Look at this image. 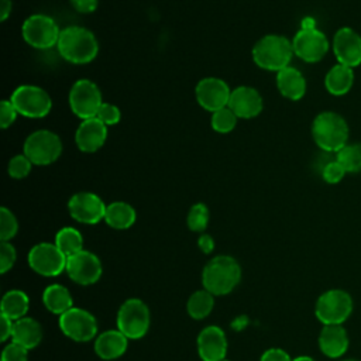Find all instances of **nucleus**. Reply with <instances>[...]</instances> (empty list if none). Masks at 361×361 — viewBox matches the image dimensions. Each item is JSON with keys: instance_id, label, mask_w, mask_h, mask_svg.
Wrapping results in <instances>:
<instances>
[{"instance_id": "nucleus-15", "label": "nucleus", "mask_w": 361, "mask_h": 361, "mask_svg": "<svg viewBox=\"0 0 361 361\" xmlns=\"http://www.w3.org/2000/svg\"><path fill=\"white\" fill-rule=\"evenodd\" d=\"M106 207L104 202L92 192L75 193L68 202V210L72 219L83 224H96L104 220Z\"/></svg>"}, {"instance_id": "nucleus-2", "label": "nucleus", "mask_w": 361, "mask_h": 361, "mask_svg": "<svg viewBox=\"0 0 361 361\" xmlns=\"http://www.w3.org/2000/svg\"><path fill=\"white\" fill-rule=\"evenodd\" d=\"M241 279V268L230 255H217L203 268L202 283L214 296L230 293Z\"/></svg>"}, {"instance_id": "nucleus-45", "label": "nucleus", "mask_w": 361, "mask_h": 361, "mask_svg": "<svg viewBox=\"0 0 361 361\" xmlns=\"http://www.w3.org/2000/svg\"><path fill=\"white\" fill-rule=\"evenodd\" d=\"M11 13V0H0V20L6 21Z\"/></svg>"}, {"instance_id": "nucleus-24", "label": "nucleus", "mask_w": 361, "mask_h": 361, "mask_svg": "<svg viewBox=\"0 0 361 361\" xmlns=\"http://www.w3.org/2000/svg\"><path fill=\"white\" fill-rule=\"evenodd\" d=\"M42 340L41 324L31 317H21L14 320L11 341L25 347L27 350L35 348Z\"/></svg>"}, {"instance_id": "nucleus-8", "label": "nucleus", "mask_w": 361, "mask_h": 361, "mask_svg": "<svg viewBox=\"0 0 361 361\" xmlns=\"http://www.w3.org/2000/svg\"><path fill=\"white\" fill-rule=\"evenodd\" d=\"M18 114L28 118H42L52 109L49 94L35 85H20L10 96Z\"/></svg>"}, {"instance_id": "nucleus-3", "label": "nucleus", "mask_w": 361, "mask_h": 361, "mask_svg": "<svg viewBox=\"0 0 361 361\" xmlns=\"http://www.w3.org/2000/svg\"><path fill=\"white\" fill-rule=\"evenodd\" d=\"M312 137L320 149L337 152L348 144V124L338 113L322 111L312 123Z\"/></svg>"}, {"instance_id": "nucleus-47", "label": "nucleus", "mask_w": 361, "mask_h": 361, "mask_svg": "<svg viewBox=\"0 0 361 361\" xmlns=\"http://www.w3.org/2000/svg\"><path fill=\"white\" fill-rule=\"evenodd\" d=\"M344 361H357V360H344Z\"/></svg>"}, {"instance_id": "nucleus-26", "label": "nucleus", "mask_w": 361, "mask_h": 361, "mask_svg": "<svg viewBox=\"0 0 361 361\" xmlns=\"http://www.w3.org/2000/svg\"><path fill=\"white\" fill-rule=\"evenodd\" d=\"M42 303L51 313L58 316L73 307V299L71 292L68 290V288L59 283H52L44 289Z\"/></svg>"}, {"instance_id": "nucleus-42", "label": "nucleus", "mask_w": 361, "mask_h": 361, "mask_svg": "<svg viewBox=\"0 0 361 361\" xmlns=\"http://www.w3.org/2000/svg\"><path fill=\"white\" fill-rule=\"evenodd\" d=\"M72 7L78 11V13H93L97 8L99 0H71Z\"/></svg>"}, {"instance_id": "nucleus-27", "label": "nucleus", "mask_w": 361, "mask_h": 361, "mask_svg": "<svg viewBox=\"0 0 361 361\" xmlns=\"http://www.w3.org/2000/svg\"><path fill=\"white\" fill-rule=\"evenodd\" d=\"M135 209L126 202H113L106 207L104 221L116 230L130 228L135 223Z\"/></svg>"}, {"instance_id": "nucleus-1", "label": "nucleus", "mask_w": 361, "mask_h": 361, "mask_svg": "<svg viewBox=\"0 0 361 361\" xmlns=\"http://www.w3.org/2000/svg\"><path fill=\"white\" fill-rule=\"evenodd\" d=\"M56 47L61 56L75 65L92 62L99 52V44L94 34L79 25H71L61 30Z\"/></svg>"}, {"instance_id": "nucleus-25", "label": "nucleus", "mask_w": 361, "mask_h": 361, "mask_svg": "<svg viewBox=\"0 0 361 361\" xmlns=\"http://www.w3.org/2000/svg\"><path fill=\"white\" fill-rule=\"evenodd\" d=\"M354 83V71L350 66L336 63L329 69L324 78V86L333 96H344L350 92Z\"/></svg>"}, {"instance_id": "nucleus-44", "label": "nucleus", "mask_w": 361, "mask_h": 361, "mask_svg": "<svg viewBox=\"0 0 361 361\" xmlns=\"http://www.w3.org/2000/svg\"><path fill=\"white\" fill-rule=\"evenodd\" d=\"M13 326H14V320L1 314V337H0L1 341H6L8 337H11Z\"/></svg>"}, {"instance_id": "nucleus-34", "label": "nucleus", "mask_w": 361, "mask_h": 361, "mask_svg": "<svg viewBox=\"0 0 361 361\" xmlns=\"http://www.w3.org/2000/svg\"><path fill=\"white\" fill-rule=\"evenodd\" d=\"M32 165L34 164L28 159V157L25 154H18V155H14L8 161L7 172H8L10 178H13V179H23L30 175Z\"/></svg>"}, {"instance_id": "nucleus-6", "label": "nucleus", "mask_w": 361, "mask_h": 361, "mask_svg": "<svg viewBox=\"0 0 361 361\" xmlns=\"http://www.w3.org/2000/svg\"><path fill=\"white\" fill-rule=\"evenodd\" d=\"M353 298L343 289H329L323 292L314 306V314L323 326L343 324L353 312Z\"/></svg>"}, {"instance_id": "nucleus-29", "label": "nucleus", "mask_w": 361, "mask_h": 361, "mask_svg": "<svg viewBox=\"0 0 361 361\" xmlns=\"http://www.w3.org/2000/svg\"><path fill=\"white\" fill-rule=\"evenodd\" d=\"M213 306H214V295L206 290L204 288L192 293L186 303L189 316L196 320H202L207 317L213 310Z\"/></svg>"}, {"instance_id": "nucleus-33", "label": "nucleus", "mask_w": 361, "mask_h": 361, "mask_svg": "<svg viewBox=\"0 0 361 361\" xmlns=\"http://www.w3.org/2000/svg\"><path fill=\"white\" fill-rule=\"evenodd\" d=\"M186 223L189 230L202 233L206 230L209 223V209L204 203H196L189 209Z\"/></svg>"}, {"instance_id": "nucleus-23", "label": "nucleus", "mask_w": 361, "mask_h": 361, "mask_svg": "<svg viewBox=\"0 0 361 361\" xmlns=\"http://www.w3.org/2000/svg\"><path fill=\"white\" fill-rule=\"evenodd\" d=\"M128 338L117 330H106L96 337L94 351L102 360H116L127 350Z\"/></svg>"}, {"instance_id": "nucleus-40", "label": "nucleus", "mask_w": 361, "mask_h": 361, "mask_svg": "<svg viewBox=\"0 0 361 361\" xmlns=\"http://www.w3.org/2000/svg\"><path fill=\"white\" fill-rule=\"evenodd\" d=\"M17 116H18V111L16 110V107L10 102V99L8 100H3L0 103V127L3 130L8 128L16 121Z\"/></svg>"}, {"instance_id": "nucleus-11", "label": "nucleus", "mask_w": 361, "mask_h": 361, "mask_svg": "<svg viewBox=\"0 0 361 361\" xmlns=\"http://www.w3.org/2000/svg\"><path fill=\"white\" fill-rule=\"evenodd\" d=\"M103 104L99 86L89 79L76 80L69 90V106L75 116L82 120L97 116Z\"/></svg>"}, {"instance_id": "nucleus-30", "label": "nucleus", "mask_w": 361, "mask_h": 361, "mask_svg": "<svg viewBox=\"0 0 361 361\" xmlns=\"http://www.w3.org/2000/svg\"><path fill=\"white\" fill-rule=\"evenodd\" d=\"M55 244L66 257H71L83 250V237L75 227H62L55 235Z\"/></svg>"}, {"instance_id": "nucleus-20", "label": "nucleus", "mask_w": 361, "mask_h": 361, "mask_svg": "<svg viewBox=\"0 0 361 361\" xmlns=\"http://www.w3.org/2000/svg\"><path fill=\"white\" fill-rule=\"evenodd\" d=\"M228 107L238 118H254L262 110V97L255 87L243 85L231 90Z\"/></svg>"}, {"instance_id": "nucleus-28", "label": "nucleus", "mask_w": 361, "mask_h": 361, "mask_svg": "<svg viewBox=\"0 0 361 361\" xmlns=\"http://www.w3.org/2000/svg\"><path fill=\"white\" fill-rule=\"evenodd\" d=\"M0 307L1 314L7 316L11 320H18L21 317H25L30 307V299L25 292L20 289H11L3 295Z\"/></svg>"}, {"instance_id": "nucleus-43", "label": "nucleus", "mask_w": 361, "mask_h": 361, "mask_svg": "<svg viewBox=\"0 0 361 361\" xmlns=\"http://www.w3.org/2000/svg\"><path fill=\"white\" fill-rule=\"evenodd\" d=\"M197 245H199L202 252L210 254L213 251V248H214V240L209 234H202L199 237V240H197Z\"/></svg>"}, {"instance_id": "nucleus-5", "label": "nucleus", "mask_w": 361, "mask_h": 361, "mask_svg": "<svg viewBox=\"0 0 361 361\" xmlns=\"http://www.w3.org/2000/svg\"><path fill=\"white\" fill-rule=\"evenodd\" d=\"M293 54L305 62L314 63L324 58L329 51L327 37L316 28L312 18H306L302 28L295 34L292 39Z\"/></svg>"}, {"instance_id": "nucleus-9", "label": "nucleus", "mask_w": 361, "mask_h": 361, "mask_svg": "<svg viewBox=\"0 0 361 361\" xmlns=\"http://www.w3.org/2000/svg\"><path fill=\"white\" fill-rule=\"evenodd\" d=\"M149 327V309L137 298L127 299L117 312V329L128 338L138 340Z\"/></svg>"}, {"instance_id": "nucleus-22", "label": "nucleus", "mask_w": 361, "mask_h": 361, "mask_svg": "<svg viewBox=\"0 0 361 361\" xmlns=\"http://www.w3.org/2000/svg\"><path fill=\"white\" fill-rule=\"evenodd\" d=\"M276 87L279 93L289 100H300L306 93V79L302 72L293 66L276 72Z\"/></svg>"}, {"instance_id": "nucleus-14", "label": "nucleus", "mask_w": 361, "mask_h": 361, "mask_svg": "<svg viewBox=\"0 0 361 361\" xmlns=\"http://www.w3.org/2000/svg\"><path fill=\"white\" fill-rule=\"evenodd\" d=\"M65 272L73 282L79 285H92L99 281L103 268L96 254L82 250L66 258Z\"/></svg>"}, {"instance_id": "nucleus-13", "label": "nucleus", "mask_w": 361, "mask_h": 361, "mask_svg": "<svg viewBox=\"0 0 361 361\" xmlns=\"http://www.w3.org/2000/svg\"><path fill=\"white\" fill-rule=\"evenodd\" d=\"M59 327L66 337L78 343H86L97 334V322L94 316L90 312L75 306L59 316Z\"/></svg>"}, {"instance_id": "nucleus-7", "label": "nucleus", "mask_w": 361, "mask_h": 361, "mask_svg": "<svg viewBox=\"0 0 361 361\" xmlns=\"http://www.w3.org/2000/svg\"><path fill=\"white\" fill-rule=\"evenodd\" d=\"M62 152V141L51 130H37L31 133L23 145V154L38 166L54 164Z\"/></svg>"}, {"instance_id": "nucleus-39", "label": "nucleus", "mask_w": 361, "mask_h": 361, "mask_svg": "<svg viewBox=\"0 0 361 361\" xmlns=\"http://www.w3.org/2000/svg\"><path fill=\"white\" fill-rule=\"evenodd\" d=\"M28 350L14 341L7 344L1 353V361H27Z\"/></svg>"}, {"instance_id": "nucleus-38", "label": "nucleus", "mask_w": 361, "mask_h": 361, "mask_svg": "<svg viewBox=\"0 0 361 361\" xmlns=\"http://www.w3.org/2000/svg\"><path fill=\"white\" fill-rule=\"evenodd\" d=\"M17 252L16 248L8 241H1L0 244V272L6 274L16 262Z\"/></svg>"}, {"instance_id": "nucleus-41", "label": "nucleus", "mask_w": 361, "mask_h": 361, "mask_svg": "<svg viewBox=\"0 0 361 361\" xmlns=\"http://www.w3.org/2000/svg\"><path fill=\"white\" fill-rule=\"evenodd\" d=\"M259 361H292V358L282 348H268L264 351Z\"/></svg>"}, {"instance_id": "nucleus-12", "label": "nucleus", "mask_w": 361, "mask_h": 361, "mask_svg": "<svg viewBox=\"0 0 361 361\" xmlns=\"http://www.w3.org/2000/svg\"><path fill=\"white\" fill-rule=\"evenodd\" d=\"M66 258L55 243L35 244L27 257L30 268L42 276H56L65 271Z\"/></svg>"}, {"instance_id": "nucleus-19", "label": "nucleus", "mask_w": 361, "mask_h": 361, "mask_svg": "<svg viewBox=\"0 0 361 361\" xmlns=\"http://www.w3.org/2000/svg\"><path fill=\"white\" fill-rule=\"evenodd\" d=\"M197 353L202 361H223L227 353V338L217 326L204 327L197 336Z\"/></svg>"}, {"instance_id": "nucleus-46", "label": "nucleus", "mask_w": 361, "mask_h": 361, "mask_svg": "<svg viewBox=\"0 0 361 361\" xmlns=\"http://www.w3.org/2000/svg\"><path fill=\"white\" fill-rule=\"evenodd\" d=\"M292 361H314V360H313V358H310V357H307V355H300V357L293 358Z\"/></svg>"}, {"instance_id": "nucleus-35", "label": "nucleus", "mask_w": 361, "mask_h": 361, "mask_svg": "<svg viewBox=\"0 0 361 361\" xmlns=\"http://www.w3.org/2000/svg\"><path fill=\"white\" fill-rule=\"evenodd\" d=\"M18 231V223L16 216L7 207L0 209V238L1 241H10Z\"/></svg>"}, {"instance_id": "nucleus-48", "label": "nucleus", "mask_w": 361, "mask_h": 361, "mask_svg": "<svg viewBox=\"0 0 361 361\" xmlns=\"http://www.w3.org/2000/svg\"><path fill=\"white\" fill-rule=\"evenodd\" d=\"M223 361H228V360H226V358H224V360H223Z\"/></svg>"}, {"instance_id": "nucleus-36", "label": "nucleus", "mask_w": 361, "mask_h": 361, "mask_svg": "<svg viewBox=\"0 0 361 361\" xmlns=\"http://www.w3.org/2000/svg\"><path fill=\"white\" fill-rule=\"evenodd\" d=\"M345 173H347L345 169L343 168V165H341L337 159L327 162V164L323 166V169H322V178H323L327 183H333V185H334V183H338V182L344 178Z\"/></svg>"}, {"instance_id": "nucleus-16", "label": "nucleus", "mask_w": 361, "mask_h": 361, "mask_svg": "<svg viewBox=\"0 0 361 361\" xmlns=\"http://www.w3.org/2000/svg\"><path fill=\"white\" fill-rule=\"evenodd\" d=\"M195 93L200 107L210 113H214L228 106L231 90L224 80L210 76L199 80Z\"/></svg>"}, {"instance_id": "nucleus-31", "label": "nucleus", "mask_w": 361, "mask_h": 361, "mask_svg": "<svg viewBox=\"0 0 361 361\" xmlns=\"http://www.w3.org/2000/svg\"><path fill=\"white\" fill-rule=\"evenodd\" d=\"M336 159L343 165L345 172H361V144H347L336 152Z\"/></svg>"}, {"instance_id": "nucleus-10", "label": "nucleus", "mask_w": 361, "mask_h": 361, "mask_svg": "<svg viewBox=\"0 0 361 361\" xmlns=\"http://www.w3.org/2000/svg\"><path fill=\"white\" fill-rule=\"evenodd\" d=\"M24 41L37 49H48L58 45L61 30L55 20L45 14H32L21 25Z\"/></svg>"}, {"instance_id": "nucleus-17", "label": "nucleus", "mask_w": 361, "mask_h": 361, "mask_svg": "<svg viewBox=\"0 0 361 361\" xmlns=\"http://www.w3.org/2000/svg\"><path fill=\"white\" fill-rule=\"evenodd\" d=\"M333 52L337 63L357 68L361 65V35L350 27H341L333 37Z\"/></svg>"}, {"instance_id": "nucleus-4", "label": "nucleus", "mask_w": 361, "mask_h": 361, "mask_svg": "<svg viewBox=\"0 0 361 361\" xmlns=\"http://www.w3.org/2000/svg\"><path fill=\"white\" fill-rule=\"evenodd\" d=\"M292 56V41L283 35H264L252 47V59L255 65L265 71L279 72L285 69L286 66H289Z\"/></svg>"}, {"instance_id": "nucleus-18", "label": "nucleus", "mask_w": 361, "mask_h": 361, "mask_svg": "<svg viewBox=\"0 0 361 361\" xmlns=\"http://www.w3.org/2000/svg\"><path fill=\"white\" fill-rule=\"evenodd\" d=\"M107 138V126L100 121L97 117L82 120L76 133L75 144L76 147L86 154L96 152L103 147Z\"/></svg>"}, {"instance_id": "nucleus-21", "label": "nucleus", "mask_w": 361, "mask_h": 361, "mask_svg": "<svg viewBox=\"0 0 361 361\" xmlns=\"http://www.w3.org/2000/svg\"><path fill=\"white\" fill-rule=\"evenodd\" d=\"M319 348L329 358L341 357L348 348V334L341 324H326L319 334Z\"/></svg>"}, {"instance_id": "nucleus-32", "label": "nucleus", "mask_w": 361, "mask_h": 361, "mask_svg": "<svg viewBox=\"0 0 361 361\" xmlns=\"http://www.w3.org/2000/svg\"><path fill=\"white\" fill-rule=\"evenodd\" d=\"M237 118L238 117L234 114V111L227 106V107H223V109L212 113L210 126L216 133L227 134L235 128Z\"/></svg>"}, {"instance_id": "nucleus-37", "label": "nucleus", "mask_w": 361, "mask_h": 361, "mask_svg": "<svg viewBox=\"0 0 361 361\" xmlns=\"http://www.w3.org/2000/svg\"><path fill=\"white\" fill-rule=\"evenodd\" d=\"M96 117L100 121H103L106 126H114V124H117L120 121L121 111H120V109L116 104L103 102V104L100 106Z\"/></svg>"}]
</instances>
